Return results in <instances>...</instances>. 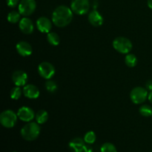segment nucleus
Instances as JSON below:
<instances>
[{"label": "nucleus", "mask_w": 152, "mask_h": 152, "mask_svg": "<svg viewBox=\"0 0 152 152\" xmlns=\"http://www.w3.org/2000/svg\"><path fill=\"white\" fill-rule=\"evenodd\" d=\"M88 145H86V146H85L84 152H93V148Z\"/></svg>", "instance_id": "cd10ccee"}, {"label": "nucleus", "mask_w": 152, "mask_h": 152, "mask_svg": "<svg viewBox=\"0 0 152 152\" xmlns=\"http://www.w3.org/2000/svg\"><path fill=\"white\" fill-rule=\"evenodd\" d=\"M101 152H117L115 145L111 142H105L101 146Z\"/></svg>", "instance_id": "b1692460"}, {"label": "nucleus", "mask_w": 152, "mask_h": 152, "mask_svg": "<svg viewBox=\"0 0 152 152\" xmlns=\"http://www.w3.org/2000/svg\"><path fill=\"white\" fill-rule=\"evenodd\" d=\"M19 0H7V4L10 7H15L17 6Z\"/></svg>", "instance_id": "a878e982"}, {"label": "nucleus", "mask_w": 152, "mask_h": 152, "mask_svg": "<svg viewBox=\"0 0 152 152\" xmlns=\"http://www.w3.org/2000/svg\"><path fill=\"white\" fill-rule=\"evenodd\" d=\"M18 117L17 114L12 110H5L0 114V123L1 126L7 129L14 127L16 124Z\"/></svg>", "instance_id": "7ed1b4c3"}, {"label": "nucleus", "mask_w": 152, "mask_h": 152, "mask_svg": "<svg viewBox=\"0 0 152 152\" xmlns=\"http://www.w3.org/2000/svg\"><path fill=\"white\" fill-rule=\"evenodd\" d=\"M148 90L142 87H135L132 90L130 97L134 104H142L148 98Z\"/></svg>", "instance_id": "39448f33"}, {"label": "nucleus", "mask_w": 152, "mask_h": 152, "mask_svg": "<svg viewBox=\"0 0 152 152\" xmlns=\"http://www.w3.org/2000/svg\"><path fill=\"white\" fill-rule=\"evenodd\" d=\"M88 21L93 26L99 27L103 24L104 19L102 15L96 10H94L89 13Z\"/></svg>", "instance_id": "dca6fc26"}, {"label": "nucleus", "mask_w": 152, "mask_h": 152, "mask_svg": "<svg viewBox=\"0 0 152 152\" xmlns=\"http://www.w3.org/2000/svg\"><path fill=\"white\" fill-rule=\"evenodd\" d=\"M36 121L39 124H44L48 120V114L45 110H39L36 114Z\"/></svg>", "instance_id": "f3484780"}, {"label": "nucleus", "mask_w": 152, "mask_h": 152, "mask_svg": "<svg viewBox=\"0 0 152 152\" xmlns=\"http://www.w3.org/2000/svg\"><path fill=\"white\" fill-rule=\"evenodd\" d=\"M16 49L18 53L24 57L30 56L33 52V49L31 45L25 41H21L18 42L16 45Z\"/></svg>", "instance_id": "4468645a"}, {"label": "nucleus", "mask_w": 152, "mask_h": 152, "mask_svg": "<svg viewBox=\"0 0 152 152\" xmlns=\"http://www.w3.org/2000/svg\"><path fill=\"white\" fill-rule=\"evenodd\" d=\"M47 40L49 44L53 46H56L60 42L59 35L55 32H49L47 35Z\"/></svg>", "instance_id": "a211bd4d"}, {"label": "nucleus", "mask_w": 152, "mask_h": 152, "mask_svg": "<svg viewBox=\"0 0 152 152\" xmlns=\"http://www.w3.org/2000/svg\"><path fill=\"white\" fill-rule=\"evenodd\" d=\"M145 88H146L147 90L151 91H152V80H148V81L147 82L146 84H145Z\"/></svg>", "instance_id": "bb28decb"}, {"label": "nucleus", "mask_w": 152, "mask_h": 152, "mask_svg": "<svg viewBox=\"0 0 152 152\" xmlns=\"http://www.w3.org/2000/svg\"><path fill=\"white\" fill-rule=\"evenodd\" d=\"M86 145L84 140L80 137H76L69 142V148L73 152H83Z\"/></svg>", "instance_id": "2eb2a0df"}, {"label": "nucleus", "mask_w": 152, "mask_h": 152, "mask_svg": "<svg viewBox=\"0 0 152 152\" xmlns=\"http://www.w3.org/2000/svg\"><path fill=\"white\" fill-rule=\"evenodd\" d=\"M38 73L42 78L50 80L55 74V68L50 62H41L38 66Z\"/></svg>", "instance_id": "6e6552de"}, {"label": "nucleus", "mask_w": 152, "mask_h": 152, "mask_svg": "<svg viewBox=\"0 0 152 152\" xmlns=\"http://www.w3.org/2000/svg\"><path fill=\"white\" fill-rule=\"evenodd\" d=\"M19 29L21 30L23 34H31L34 32V25L32 20L28 17H24L19 21Z\"/></svg>", "instance_id": "f8f14e48"}, {"label": "nucleus", "mask_w": 152, "mask_h": 152, "mask_svg": "<svg viewBox=\"0 0 152 152\" xmlns=\"http://www.w3.org/2000/svg\"><path fill=\"white\" fill-rule=\"evenodd\" d=\"M37 28L40 32L48 34L52 28L51 21L45 16L39 17L37 21Z\"/></svg>", "instance_id": "9b49d317"}, {"label": "nucleus", "mask_w": 152, "mask_h": 152, "mask_svg": "<svg viewBox=\"0 0 152 152\" xmlns=\"http://www.w3.org/2000/svg\"><path fill=\"white\" fill-rule=\"evenodd\" d=\"M22 94V91L20 87H19V86H15L10 91V98L12 99H14V100H17V99H19L21 97Z\"/></svg>", "instance_id": "4be33fe9"}, {"label": "nucleus", "mask_w": 152, "mask_h": 152, "mask_svg": "<svg viewBox=\"0 0 152 152\" xmlns=\"http://www.w3.org/2000/svg\"><path fill=\"white\" fill-rule=\"evenodd\" d=\"M28 74L23 71L17 70L15 71L12 74V80L16 86L22 87V86H26L28 82Z\"/></svg>", "instance_id": "9d476101"}, {"label": "nucleus", "mask_w": 152, "mask_h": 152, "mask_svg": "<svg viewBox=\"0 0 152 152\" xmlns=\"http://www.w3.org/2000/svg\"><path fill=\"white\" fill-rule=\"evenodd\" d=\"M45 88L49 93L53 94L57 91L58 86L57 84L54 81L50 80H48V81L45 83Z\"/></svg>", "instance_id": "5701e85b"}, {"label": "nucleus", "mask_w": 152, "mask_h": 152, "mask_svg": "<svg viewBox=\"0 0 152 152\" xmlns=\"http://www.w3.org/2000/svg\"><path fill=\"white\" fill-rule=\"evenodd\" d=\"M148 100H149V102L152 104V91H151V92H150L149 94H148Z\"/></svg>", "instance_id": "c85d7f7f"}, {"label": "nucleus", "mask_w": 152, "mask_h": 152, "mask_svg": "<svg viewBox=\"0 0 152 152\" xmlns=\"http://www.w3.org/2000/svg\"><path fill=\"white\" fill-rule=\"evenodd\" d=\"M13 152H16V151H13Z\"/></svg>", "instance_id": "7c9ffc66"}, {"label": "nucleus", "mask_w": 152, "mask_h": 152, "mask_svg": "<svg viewBox=\"0 0 152 152\" xmlns=\"http://www.w3.org/2000/svg\"><path fill=\"white\" fill-rule=\"evenodd\" d=\"M20 17L21 14L19 12L13 10V11L10 12V13H8V15H7V20H8V22H10V23L16 24L19 22Z\"/></svg>", "instance_id": "aec40b11"}, {"label": "nucleus", "mask_w": 152, "mask_h": 152, "mask_svg": "<svg viewBox=\"0 0 152 152\" xmlns=\"http://www.w3.org/2000/svg\"><path fill=\"white\" fill-rule=\"evenodd\" d=\"M71 8L74 13L84 15L88 13L90 8L89 0H72Z\"/></svg>", "instance_id": "423d86ee"}, {"label": "nucleus", "mask_w": 152, "mask_h": 152, "mask_svg": "<svg viewBox=\"0 0 152 152\" xmlns=\"http://www.w3.org/2000/svg\"><path fill=\"white\" fill-rule=\"evenodd\" d=\"M140 114L145 117H151L152 116V108L148 105H141L139 109Z\"/></svg>", "instance_id": "412c9836"}, {"label": "nucleus", "mask_w": 152, "mask_h": 152, "mask_svg": "<svg viewBox=\"0 0 152 152\" xmlns=\"http://www.w3.org/2000/svg\"><path fill=\"white\" fill-rule=\"evenodd\" d=\"M73 13L71 8L67 6H59L52 13V22L59 28H64L71 22Z\"/></svg>", "instance_id": "f257e3e1"}, {"label": "nucleus", "mask_w": 152, "mask_h": 152, "mask_svg": "<svg viewBox=\"0 0 152 152\" xmlns=\"http://www.w3.org/2000/svg\"><path fill=\"white\" fill-rule=\"evenodd\" d=\"M22 91H23L25 97L31 99H37L40 94L39 90L38 88L33 84L26 85V86H24Z\"/></svg>", "instance_id": "ddd939ff"}, {"label": "nucleus", "mask_w": 152, "mask_h": 152, "mask_svg": "<svg viewBox=\"0 0 152 152\" xmlns=\"http://www.w3.org/2000/svg\"><path fill=\"white\" fill-rule=\"evenodd\" d=\"M151 152H152V151H151Z\"/></svg>", "instance_id": "2f4dec72"}, {"label": "nucleus", "mask_w": 152, "mask_h": 152, "mask_svg": "<svg viewBox=\"0 0 152 152\" xmlns=\"http://www.w3.org/2000/svg\"><path fill=\"white\" fill-rule=\"evenodd\" d=\"M84 140L86 143L88 144H93L94 142L96 141V134L94 132H88L86 134L84 137Z\"/></svg>", "instance_id": "393cba45"}, {"label": "nucleus", "mask_w": 152, "mask_h": 152, "mask_svg": "<svg viewBox=\"0 0 152 152\" xmlns=\"http://www.w3.org/2000/svg\"><path fill=\"white\" fill-rule=\"evenodd\" d=\"M40 134V126L38 123L29 122L21 129V135L22 138L27 141H34Z\"/></svg>", "instance_id": "f03ea898"}, {"label": "nucleus", "mask_w": 152, "mask_h": 152, "mask_svg": "<svg viewBox=\"0 0 152 152\" xmlns=\"http://www.w3.org/2000/svg\"><path fill=\"white\" fill-rule=\"evenodd\" d=\"M17 115L19 120H21L23 122H26V123L31 122V120H34V117H36L34 110H33L32 108L27 106L21 107V108L18 110Z\"/></svg>", "instance_id": "1a4fd4ad"}, {"label": "nucleus", "mask_w": 152, "mask_h": 152, "mask_svg": "<svg viewBox=\"0 0 152 152\" xmlns=\"http://www.w3.org/2000/svg\"><path fill=\"white\" fill-rule=\"evenodd\" d=\"M125 62H126V65L130 68H133V67L136 66L137 64V56L133 53H128L126 55V58H125Z\"/></svg>", "instance_id": "6ab92c4d"}, {"label": "nucleus", "mask_w": 152, "mask_h": 152, "mask_svg": "<svg viewBox=\"0 0 152 152\" xmlns=\"http://www.w3.org/2000/svg\"><path fill=\"white\" fill-rule=\"evenodd\" d=\"M147 4H148V7L152 9V0H148V1H147Z\"/></svg>", "instance_id": "c756f323"}, {"label": "nucleus", "mask_w": 152, "mask_h": 152, "mask_svg": "<svg viewBox=\"0 0 152 152\" xmlns=\"http://www.w3.org/2000/svg\"><path fill=\"white\" fill-rule=\"evenodd\" d=\"M151 117H152V116H151Z\"/></svg>", "instance_id": "473e14b6"}, {"label": "nucleus", "mask_w": 152, "mask_h": 152, "mask_svg": "<svg viewBox=\"0 0 152 152\" xmlns=\"http://www.w3.org/2000/svg\"><path fill=\"white\" fill-rule=\"evenodd\" d=\"M113 47L117 51L123 54H128L132 49L131 40L123 37H117L113 42Z\"/></svg>", "instance_id": "20e7f679"}, {"label": "nucleus", "mask_w": 152, "mask_h": 152, "mask_svg": "<svg viewBox=\"0 0 152 152\" xmlns=\"http://www.w3.org/2000/svg\"><path fill=\"white\" fill-rule=\"evenodd\" d=\"M37 3L35 0H21L18 9L21 15L28 16L32 14L36 10Z\"/></svg>", "instance_id": "0eeeda50"}]
</instances>
